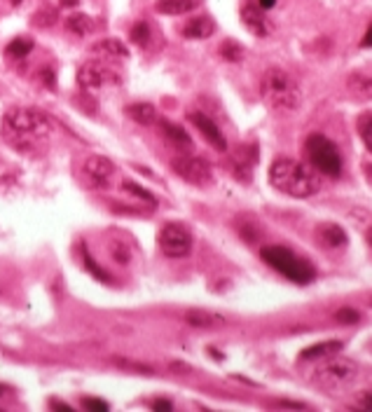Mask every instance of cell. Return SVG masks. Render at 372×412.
Listing matches in <instances>:
<instances>
[{"instance_id": "obj_19", "label": "cell", "mask_w": 372, "mask_h": 412, "mask_svg": "<svg viewBox=\"0 0 372 412\" xmlns=\"http://www.w3.org/2000/svg\"><path fill=\"white\" fill-rule=\"evenodd\" d=\"M346 84H349L353 96H358V99H372V73H351Z\"/></svg>"}, {"instance_id": "obj_12", "label": "cell", "mask_w": 372, "mask_h": 412, "mask_svg": "<svg viewBox=\"0 0 372 412\" xmlns=\"http://www.w3.org/2000/svg\"><path fill=\"white\" fill-rule=\"evenodd\" d=\"M242 21L251 33L257 35V38H267V35L272 33V24H269V19L265 17V12L260 8H253V5H246L242 10Z\"/></svg>"}, {"instance_id": "obj_38", "label": "cell", "mask_w": 372, "mask_h": 412, "mask_svg": "<svg viewBox=\"0 0 372 412\" xmlns=\"http://www.w3.org/2000/svg\"><path fill=\"white\" fill-rule=\"evenodd\" d=\"M77 3H80V0H59L61 8H77Z\"/></svg>"}, {"instance_id": "obj_36", "label": "cell", "mask_w": 372, "mask_h": 412, "mask_svg": "<svg viewBox=\"0 0 372 412\" xmlns=\"http://www.w3.org/2000/svg\"><path fill=\"white\" fill-rule=\"evenodd\" d=\"M361 47H372V24H370V28H368V31H365V35H363Z\"/></svg>"}, {"instance_id": "obj_37", "label": "cell", "mask_w": 372, "mask_h": 412, "mask_svg": "<svg viewBox=\"0 0 372 412\" xmlns=\"http://www.w3.org/2000/svg\"><path fill=\"white\" fill-rule=\"evenodd\" d=\"M277 5V0H257V8L260 10H269V8H274Z\"/></svg>"}, {"instance_id": "obj_14", "label": "cell", "mask_w": 372, "mask_h": 412, "mask_svg": "<svg viewBox=\"0 0 372 412\" xmlns=\"http://www.w3.org/2000/svg\"><path fill=\"white\" fill-rule=\"evenodd\" d=\"M215 33V21L208 15L195 17L183 26V35L190 40H206Z\"/></svg>"}, {"instance_id": "obj_39", "label": "cell", "mask_w": 372, "mask_h": 412, "mask_svg": "<svg viewBox=\"0 0 372 412\" xmlns=\"http://www.w3.org/2000/svg\"><path fill=\"white\" fill-rule=\"evenodd\" d=\"M365 237H368V244L372 246V227L368 230V234H365Z\"/></svg>"}, {"instance_id": "obj_10", "label": "cell", "mask_w": 372, "mask_h": 412, "mask_svg": "<svg viewBox=\"0 0 372 412\" xmlns=\"http://www.w3.org/2000/svg\"><path fill=\"white\" fill-rule=\"evenodd\" d=\"M82 174H85L87 183L92 187H96V190H106V187H110L112 180H115L117 169L104 155H89L85 160V165H82Z\"/></svg>"}, {"instance_id": "obj_9", "label": "cell", "mask_w": 372, "mask_h": 412, "mask_svg": "<svg viewBox=\"0 0 372 412\" xmlns=\"http://www.w3.org/2000/svg\"><path fill=\"white\" fill-rule=\"evenodd\" d=\"M171 169L176 176H181L183 180H188L192 185H208L213 180L211 165L202 157H192V155H181L171 162Z\"/></svg>"}, {"instance_id": "obj_25", "label": "cell", "mask_w": 372, "mask_h": 412, "mask_svg": "<svg viewBox=\"0 0 372 412\" xmlns=\"http://www.w3.org/2000/svg\"><path fill=\"white\" fill-rule=\"evenodd\" d=\"M131 42H136L139 47H148L150 45V38H153V31H150V26L146 21H139L131 26V33H129Z\"/></svg>"}, {"instance_id": "obj_32", "label": "cell", "mask_w": 372, "mask_h": 412, "mask_svg": "<svg viewBox=\"0 0 372 412\" xmlns=\"http://www.w3.org/2000/svg\"><path fill=\"white\" fill-rule=\"evenodd\" d=\"M358 408H363V410H372V391L363 393V396L358 398Z\"/></svg>"}, {"instance_id": "obj_31", "label": "cell", "mask_w": 372, "mask_h": 412, "mask_svg": "<svg viewBox=\"0 0 372 412\" xmlns=\"http://www.w3.org/2000/svg\"><path fill=\"white\" fill-rule=\"evenodd\" d=\"M82 408L96 410V412H106L108 410V403L106 401H99V398H85V401H82Z\"/></svg>"}, {"instance_id": "obj_20", "label": "cell", "mask_w": 372, "mask_h": 412, "mask_svg": "<svg viewBox=\"0 0 372 412\" xmlns=\"http://www.w3.org/2000/svg\"><path fill=\"white\" fill-rule=\"evenodd\" d=\"M127 115L134 122H139L143 127H150L157 122V111H155L153 103H131L127 108Z\"/></svg>"}, {"instance_id": "obj_30", "label": "cell", "mask_w": 372, "mask_h": 412, "mask_svg": "<svg viewBox=\"0 0 372 412\" xmlns=\"http://www.w3.org/2000/svg\"><path fill=\"white\" fill-rule=\"evenodd\" d=\"M112 256H115V260L119 265H127L131 260V251L124 241H115V244H112Z\"/></svg>"}, {"instance_id": "obj_16", "label": "cell", "mask_w": 372, "mask_h": 412, "mask_svg": "<svg viewBox=\"0 0 372 412\" xmlns=\"http://www.w3.org/2000/svg\"><path fill=\"white\" fill-rule=\"evenodd\" d=\"M319 241L326 248H344L346 244H349V237H346V232L340 225H335V223H326V225L319 227Z\"/></svg>"}, {"instance_id": "obj_24", "label": "cell", "mask_w": 372, "mask_h": 412, "mask_svg": "<svg viewBox=\"0 0 372 412\" xmlns=\"http://www.w3.org/2000/svg\"><path fill=\"white\" fill-rule=\"evenodd\" d=\"M356 129H358V136H361V141L365 143V148H368L370 153H372V111L363 113L361 118H358Z\"/></svg>"}, {"instance_id": "obj_17", "label": "cell", "mask_w": 372, "mask_h": 412, "mask_svg": "<svg viewBox=\"0 0 372 412\" xmlns=\"http://www.w3.org/2000/svg\"><path fill=\"white\" fill-rule=\"evenodd\" d=\"M202 5V0H157L155 3V10L159 15H169V17H181L188 15V12L197 10Z\"/></svg>"}, {"instance_id": "obj_4", "label": "cell", "mask_w": 372, "mask_h": 412, "mask_svg": "<svg viewBox=\"0 0 372 412\" xmlns=\"http://www.w3.org/2000/svg\"><path fill=\"white\" fill-rule=\"evenodd\" d=\"M361 377V371H358V366L353 363L351 359H342V356H330L326 359V363H321L319 368L311 375V382H314L319 389H326V391H346L351 389L353 384Z\"/></svg>"}, {"instance_id": "obj_11", "label": "cell", "mask_w": 372, "mask_h": 412, "mask_svg": "<svg viewBox=\"0 0 372 412\" xmlns=\"http://www.w3.org/2000/svg\"><path fill=\"white\" fill-rule=\"evenodd\" d=\"M188 118H190V122L202 131V136L206 138V141L211 143L215 150L225 153V150H227V141H225L223 131H220V127L215 124L213 120L208 118V115H204V113H190Z\"/></svg>"}, {"instance_id": "obj_34", "label": "cell", "mask_w": 372, "mask_h": 412, "mask_svg": "<svg viewBox=\"0 0 372 412\" xmlns=\"http://www.w3.org/2000/svg\"><path fill=\"white\" fill-rule=\"evenodd\" d=\"M153 408L155 410H171L173 405H171V401H164V398H159V401H153Z\"/></svg>"}, {"instance_id": "obj_1", "label": "cell", "mask_w": 372, "mask_h": 412, "mask_svg": "<svg viewBox=\"0 0 372 412\" xmlns=\"http://www.w3.org/2000/svg\"><path fill=\"white\" fill-rule=\"evenodd\" d=\"M52 120L33 108H12L3 118V138L19 150H33L52 134Z\"/></svg>"}, {"instance_id": "obj_40", "label": "cell", "mask_w": 372, "mask_h": 412, "mask_svg": "<svg viewBox=\"0 0 372 412\" xmlns=\"http://www.w3.org/2000/svg\"><path fill=\"white\" fill-rule=\"evenodd\" d=\"M10 3L14 5V8H19V5H21V0H10Z\"/></svg>"}, {"instance_id": "obj_6", "label": "cell", "mask_w": 372, "mask_h": 412, "mask_svg": "<svg viewBox=\"0 0 372 412\" xmlns=\"http://www.w3.org/2000/svg\"><path fill=\"white\" fill-rule=\"evenodd\" d=\"M304 148H307V155H309V162L319 169L321 174L326 176H340L342 174V155L337 150V145L330 141L328 136L323 134H311L307 138V143H304Z\"/></svg>"}, {"instance_id": "obj_3", "label": "cell", "mask_w": 372, "mask_h": 412, "mask_svg": "<svg viewBox=\"0 0 372 412\" xmlns=\"http://www.w3.org/2000/svg\"><path fill=\"white\" fill-rule=\"evenodd\" d=\"M260 94L262 101L279 113H293L302 106V89L284 68H269L262 73Z\"/></svg>"}, {"instance_id": "obj_26", "label": "cell", "mask_w": 372, "mask_h": 412, "mask_svg": "<svg viewBox=\"0 0 372 412\" xmlns=\"http://www.w3.org/2000/svg\"><path fill=\"white\" fill-rule=\"evenodd\" d=\"M220 57H223L225 62L237 64V62H242V59H244V47L239 45V42H234V40H225L223 45H220Z\"/></svg>"}, {"instance_id": "obj_23", "label": "cell", "mask_w": 372, "mask_h": 412, "mask_svg": "<svg viewBox=\"0 0 372 412\" xmlns=\"http://www.w3.org/2000/svg\"><path fill=\"white\" fill-rule=\"evenodd\" d=\"M31 50H33V40H28V38H14L8 47H5V57L14 59V62H21L23 57H28V54H31Z\"/></svg>"}, {"instance_id": "obj_2", "label": "cell", "mask_w": 372, "mask_h": 412, "mask_svg": "<svg viewBox=\"0 0 372 412\" xmlns=\"http://www.w3.org/2000/svg\"><path fill=\"white\" fill-rule=\"evenodd\" d=\"M269 183L277 187L279 192L295 199L314 197L321 190L319 176L311 171L309 167H304L302 162L291 160V157H279V160L272 162V167H269Z\"/></svg>"}, {"instance_id": "obj_13", "label": "cell", "mask_w": 372, "mask_h": 412, "mask_svg": "<svg viewBox=\"0 0 372 412\" xmlns=\"http://www.w3.org/2000/svg\"><path fill=\"white\" fill-rule=\"evenodd\" d=\"M92 57L104 59V62H119V59L129 57V50H127V45H122L119 40L106 38V40H99L92 45Z\"/></svg>"}, {"instance_id": "obj_22", "label": "cell", "mask_w": 372, "mask_h": 412, "mask_svg": "<svg viewBox=\"0 0 372 412\" xmlns=\"http://www.w3.org/2000/svg\"><path fill=\"white\" fill-rule=\"evenodd\" d=\"M161 134H164L173 145H178V148H192V138L185 134L178 124L173 122H161Z\"/></svg>"}, {"instance_id": "obj_8", "label": "cell", "mask_w": 372, "mask_h": 412, "mask_svg": "<svg viewBox=\"0 0 372 412\" xmlns=\"http://www.w3.org/2000/svg\"><path fill=\"white\" fill-rule=\"evenodd\" d=\"M157 244L166 258H185L190 256L195 239H192V232L183 223H166L157 234Z\"/></svg>"}, {"instance_id": "obj_15", "label": "cell", "mask_w": 372, "mask_h": 412, "mask_svg": "<svg viewBox=\"0 0 372 412\" xmlns=\"http://www.w3.org/2000/svg\"><path fill=\"white\" fill-rule=\"evenodd\" d=\"M342 349H344V342H342V340H326V342L311 344V347L302 349V354H300V359H302V361L330 359V356H337Z\"/></svg>"}, {"instance_id": "obj_28", "label": "cell", "mask_w": 372, "mask_h": 412, "mask_svg": "<svg viewBox=\"0 0 372 412\" xmlns=\"http://www.w3.org/2000/svg\"><path fill=\"white\" fill-rule=\"evenodd\" d=\"M82 260H85V268L89 270V272H92V274L96 277V279H99V281H110V274H108V272H104V270H101L99 268V265H96V260L92 258V256H89V253L85 251V253H82Z\"/></svg>"}, {"instance_id": "obj_29", "label": "cell", "mask_w": 372, "mask_h": 412, "mask_svg": "<svg viewBox=\"0 0 372 412\" xmlns=\"http://www.w3.org/2000/svg\"><path fill=\"white\" fill-rule=\"evenodd\" d=\"M335 319L340 321V324H344V326H353V324H358L361 321V314L356 312V309H351V307H342L337 314H335Z\"/></svg>"}, {"instance_id": "obj_21", "label": "cell", "mask_w": 372, "mask_h": 412, "mask_svg": "<svg viewBox=\"0 0 372 412\" xmlns=\"http://www.w3.org/2000/svg\"><path fill=\"white\" fill-rule=\"evenodd\" d=\"M66 28H68L73 35H80V38H85V35L94 33L96 24L89 15H70L68 19H66Z\"/></svg>"}, {"instance_id": "obj_18", "label": "cell", "mask_w": 372, "mask_h": 412, "mask_svg": "<svg viewBox=\"0 0 372 412\" xmlns=\"http://www.w3.org/2000/svg\"><path fill=\"white\" fill-rule=\"evenodd\" d=\"M185 321L195 328H220V326H225V319L220 314L206 312V309H190L185 314Z\"/></svg>"}, {"instance_id": "obj_7", "label": "cell", "mask_w": 372, "mask_h": 412, "mask_svg": "<svg viewBox=\"0 0 372 412\" xmlns=\"http://www.w3.org/2000/svg\"><path fill=\"white\" fill-rule=\"evenodd\" d=\"M119 82H122L119 71L112 68L110 62H104V59L92 57L77 71V84H80L85 92H99V89L110 87V84H119Z\"/></svg>"}, {"instance_id": "obj_5", "label": "cell", "mask_w": 372, "mask_h": 412, "mask_svg": "<svg viewBox=\"0 0 372 412\" xmlns=\"http://www.w3.org/2000/svg\"><path fill=\"white\" fill-rule=\"evenodd\" d=\"M262 260H265L272 270H277L279 274H284L286 279H291V281L300 283V286L311 283L316 277V270L311 268L307 260L297 258L295 253L288 251L284 246H265L262 248Z\"/></svg>"}, {"instance_id": "obj_35", "label": "cell", "mask_w": 372, "mask_h": 412, "mask_svg": "<svg viewBox=\"0 0 372 412\" xmlns=\"http://www.w3.org/2000/svg\"><path fill=\"white\" fill-rule=\"evenodd\" d=\"M277 405H281V408H295V410H304V408H307L304 403H293V401H279Z\"/></svg>"}, {"instance_id": "obj_33", "label": "cell", "mask_w": 372, "mask_h": 412, "mask_svg": "<svg viewBox=\"0 0 372 412\" xmlns=\"http://www.w3.org/2000/svg\"><path fill=\"white\" fill-rule=\"evenodd\" d=\"M43 80H45L47 87H57V77H54L52 71H43Z\"/></svg>"}, {"instance_id": "obj_27", "label": "cell", "mask_w": 372, "mask_h": 412, "mask_svg": "<svg viewBox=\"0 0 372 412\" xmlns=\"http://www.w3.org/2000/svg\"><path fill=\"white\" fill-rule=\"evenodd\" d=\"M124 190H127V192H131V195H136V197H139V199H143V202L153 204V206L157 204V199H155L153 195H150L148 190H143L141 185H136L134 180H124Z\"/></svg>"}]
</instances>
